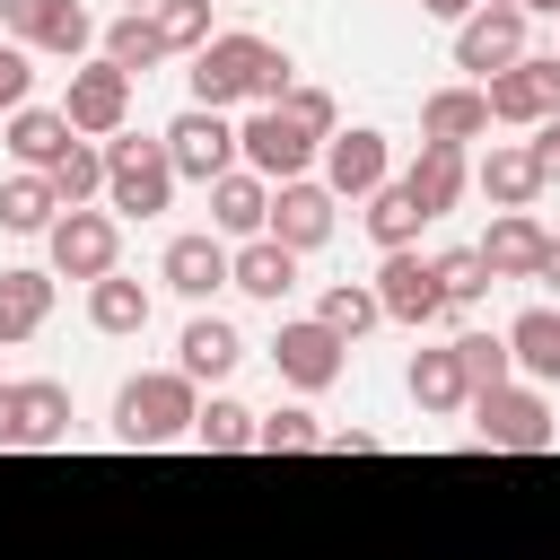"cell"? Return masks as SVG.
<instances>
[{
  "mask_svg": "<svg viewBox=\"0 0 560 560\" xmlns=\"http://www.w3.org/2000/svg\"><path fill=\"white\" fill-rule=\"evenodd\" d=\"M26 96H35V52H26V44H0V122H9Z\"/></svg>",
  "mask_w": 560,
  "mask_h": 560,
  "instance_id": "obj_41",
  "label": "cell"
},
{
  "mask_svg": "<svg viewBox=\"0 0 560 560\" xmlns=\"http://www.w3.org/2000/svg\"><path fill=\"white\" fill-rule=\"evenodd\" d=\"M429 271H438V298H446V315L490 298V262H481L472 245H446V254H429Z\"/></svg>",
  "mask_w": 560,
  "mask_h": 560,
  "instance_id": "obj_37",
  "label": "cell"
},
{
  "mask_svg": "<svg viewBox=\"0 0 560 560\" xmlns=\"http://www.w3.org/2000/svg\"><path fill=\"white\" fill-rule=\"evenodd\" d=\"M481 9H525V0H481Z\"/></svg>",
  "mask_w": 560,
  "mask_h": 560,
  "instance_id": "obj_48",
  "label": "cell"
},
{
  "mask_svg": "<svg viewBox=\"0 0 560 560\" xmlns=\"http://www.w3.org/2000/svg\"><path fill=\"white\" fill-rule=\"evenodd\" d=\"M192 105L201 114H228V105H280L289 88H298V61L271 44V35H245V26H228V35H210L201 52H192Z\"/></svg>",
  "mask_w": 560,
  "mask_h": 560,
  "instance_id": "obj_1",
  "label": "cell"
},
{
  "mask_svg": "<svg viewBox=\"0 0 560 560\" xmlns=\"http://www.w3.org/2000/svg\"><path fill=\"white\" fill-rule=\"evenodd\" d=\"M472 411V438L481 446H499V455H542L560 429H551V402L534 394V385H499V394H472L464 402Z\"/></svg>",
  "mask_w": 560,
  "mask_h": 560,
  "instance_id": "obj_7",
  "label": "cell"
},
{
  "mask_svg": "<svg viewBox=\"0 0 560 560\" xmlns=\"http://www.w3.org/2000/svg\"><path fill=\"white\" fill-rule=\"evenodd\" d=\"M44 184H52L61 210H88V201L105 192V149H96V140H70V149L44 166Z\"/></svg>",
  "mask_w": 560,
  "mask_h": 560,
  "instance_id": "obj_31",
  "label": "cell"
},
{
  "mask_svg": "<svg viewBox=\"0 0 560 560\" xmlns=\"http://www.w3.org/2000/svg\"><path fill=\"white\" fill-rule=\"evenodd\" d=\"M525 61V9H472L464 26H455V70L481 88V79H499V70H516Z\"/></svg>",
  "mask_w": 560,
  "mask_h": 560,
  "instance_id": "obj_14",
  "label": "cell"
},
{
  "mask_svg": "<svg viewBox=\"0 0 560 560\" xmlns=\"http://www.w3.org/2000/svg\"><path fill=\"white\" fill-rule=\"evenodd\" d=\"M122 262V219L114 210H61L44 228V271L52 280H105Z\"/></svg>",
  "mask_w": 560,
  "mask_h": 560,
  "instance_id": "obj_5",
  "label": "cell"
},
{
  "mask_svg": "<svg viewBox=\"0 0 560 560\" xmlns=\"http://www.w3.org/2000/svg\"><path fill=\"white\" fill-rule=\"evenodd\" d=\"M402 385H411L420 411H464V402H472V385H464V368H455V341H446V350H411V376H402Z\"/></svg>",
  "mask_w": 560,
  "mask_h": 560,
  "instance_id": "obj_30",
  "label": "cell"
},
{
  "mask_svg": "<svg viewBox=\"0 0 560 560\" xmlns=\"http://www.w3.org/2000/svg\"><path fill=\"white\" fill-rule=\"evenodd\" d=\"M44 315H52V271H0V350L35 341Z\"/></svg>",
  "mask_w": 560,
  "mask_h": 560,
  "instance_id": "obj_28",
  "label": "cell"
},
{
  "mask_svg": "<svg viewBox=\"0 0 560 560\" xmlns=\"http://www.w3.org/2000/svg\"><path fill=\"white\" fill-rule=\"evenodd\" d=\"M271 368H280V385H298V394H324V385L350 368V341H341V332H324L315 315H289V324L271 332Z\"/></svg>",
  "mask_w": 560,
  "mask_h": 560,
  "instance_id": "obj_12",
  "label": "cell"
},
{
  "mask_svg": "<svg viewBox=\"0 0 560 560\" xmlns=\"http://www.w3.org/2000/svg\"><path fill=\"white\" fill-rule=\"evenodd\" d=\"M149 9H158V0H122V18H149Z\"/></svg>",
  "mask_w": 560,
  "mask_h": 560,
  "instance_id": "obj_47",
  "label": "cell"
},
{
  "mask_svg": "<svg viewBox=\"0 0 560 560\" xmlns=\"http://www.w3.org/2000/svg\"><path fill=\"white\" fill-rule=\"evenodd\" d=\"M96 149H105V210H114V219H158V210H175L166 140H131V131H114V140H96Z\"/></svg>",
  "mask_w": 560,
  "mask_h": 560,
  "instance_id": "obj_3",
  "label": "cell"
},
{
  "mask_svg": "<svg viewBox=\"0 0 560 560\" xmlns=\"http://www.w3.org/2000/svg\"><path fill=\"white\" fill-rule=\"evenodd\" d=\"M52 219H61V201H52L44 175H9V184H0V228H9V236H44Z\"/></svg>",
  "mask_w": 560,
  "mask_h": 560,
  "instance_id": "obj_36",
  "label": "cell"
},
{
  "mask_svg": "<svg viewBox=\"0 0 560 560\" xmlns=\"http://www.w3.org/2000/svg\"><path fill=\"white\" fill-rule=\"evenodd\" d=\"M402 184H411V201H420L429 219H446V210L472 192V158H464V149H446V140H420V149H411V166H402Z\"/></svg>",
  "mask_w": 560,
  "mask_h": 560,
  "instance_id": "obj_18",
  "label": "cell"
},
{
  "mask_svg": "<svg viewBox=\"0 0 560 560\" xmlns=\"http://www.w3.org/2000/svg\"><path fill=\"white\" fill-rule=\"evenodd\" d=\"M534 280H551V289H560V236L542 245V271H534Z\"/></svg>",
  "mask_w": 560,
  "mask_h": 560,
  "instance_id": "obj_45",
  "label": "cell"
},
{
  "mask_svg": "<svg viewBox=\"0 0 560 560\" xmlns=\"http://www.w3.org/2000/svg\"><path fill=\"white\" fill-rule=\"evenodd\" d=\"M481 0H420V18H438V26H464Z\"/></svg>",
  "mask_w": 560,
  "mask_h": 560,
  "instance_id": "obj_44",
  "label": "cell"
},
{
  "mask_svg": "<svg viewBox=\"0 0 560 560\" xmlns=\"http://www.w3.org/2000/svg\"><path fill=\"white\" fill-rule=\"evenodd\" d=\"M61 122H70L79 140H114V131L131 122V79H122L114 61H79V70H70V96H61Z\"/></svg>",
  "mask_w": 560,
  "mask_h": 560,
  "instance_id": "obj_13",
  "label": "cell"
},
{
  "mask_svg": "<svg viewBox=\"0 0 560 560\" xmlns=\"http://www.w3.org/2000/svg\"><path fill=\"white\" fill-rule=\"evenodd\" d=\"M481 131H490V105H481V88H472V79H455V88H429V96H420V140L472 149Z\"/></svg>",
  "mask_w": 560,
  "mask_h": 560,
  "instance_id": "obj_21",
  "label": "cell"
},
{
  "mask_svg": "<svg viewBox=\"0 0 560 560\" xmlns=\"http://www.w3.org/2000/svg\"><path fill=\"white\" fill-rule=\"evenodd\" d=\"M70 438V385L52 376H0V455H35Z\"/></svg>",
  "mask_w": 560,
  "mask_h": 560,
  "instance_id": "obj_4",
  "label": "cell"
},
{
  "mask_svg": "<svg viewBox=\"0 0 560 560\" xmlns=\"http://www.w3.org/2000/svg\"><path fill=\"white\" fill-rule=\"evenodd\" d=\"M158 280L175 289V298H219L228 289V245L210 236V228H192V236H166V254H158Z\"/></svg>",
  "mask_w": 560,
  "mask_h": 560,
  "instance_id": "obj_17",
  "label": "cell"
},
{
  "mask_svg": "<svg viewBox=\"0 0 560 560\" xmlns=\"http://www.w3.org/2000/svg\"><path fill=\"white\" fill-rule=\"evenodd\" d=\"M542 245H551V228H542L534 210H499L472 254L490 262V280H534V271H542Z\"/></svg>",
  "mask_w": 560,
  "mask_h": 560,
  "instance_id": "obj_19",
  "label": "cell"
},
{
  "mask_svg": "<svg viewBox=\"0 0 560 560\" xmlns=\"http://www.w3.org/2000/svg\"><path fill=\"white\" fill-rule=\"evenodd\" d=\"M228 289H245V298L280 306V298L298 289V254H289V245H271V236H254V245H228Z\"/></svg>",
  "mask_w": 560,
  "mask_h": 560,
  "instance_id": "obj_24",
  "label": "cell"
},
{
  "mask_svg": "<svg viewBox=\"0 0 560 560\" xmlns=\"http://www.w3.org/2000/svg\"><path fill=\"white\" fill-rule=\"evenodd\" d=\"M0 44H26V52H96V18L79 0H0Z\"/></svg>",
  "mask_w": 560,
  "mask_h": 560,
  "instance_id": "obj_9",
  "label": "cell"
},
{
  "mask_svg": "<svg viewBox=\"0 0 560 560\" xmlns=\"http://www.w3.org/2000/svg\"><path fill=\"white\" fill-rule=\"evenodd\" d=\"M262 228H271V184H262V175H245V166H236V175H219V184H210V236H219V245H228V236H236V245H254Z\"/></svg>",
  "mask_w": 560,
  "mask_h": 560,
  "instance_id": "obj_20",
  "label": "cell"
},
{
  "mask_svg": "<svg viewBox=\"0 0 560 560\" xmlns=\"http://www.w3.org/2000/svg\"><path fill=\"white\" fill-rule=\"evenodd\" d=\"M332 201H368L376 184H394V140L385 131H368V122H350V131H332L324 140V175H315Z\"/></svg>",
  "mask_w": 560,
  "mask_h": 560,
  "instance_id": "obj_11",
  "label": "cell"
},
{
  "mask_svg": "<svg viewBox=\"0 0 560 560\" xmlns=\"http://www.w3.org/2000/svg\"><path fill=\"white\" fill-rule=\"evenodd\" d=\"M525 18H560V0H525Z\"/></svg>",
  "mask_w": 560,
  "mask_h": 560,
  "instance_id": "obj_46",
  "label": "cell"
},
{
  "mask_svg": "<svg viewBox=\"0 0 560 560\" xmlns=\"http://www.w3.org/2000/svg\"><path fill=\"white\" fill-rule=\"evenodd\" d=\"M508 368L534 385H560V306H525L508 324Z\"/></svg>",
  "mask_w": 560,
  "mask_h": 560,
  "instance_id": "obj_26",
  "label": "cell"
},
{
  "mask_svg": "<svg viewBox=\"0 0 560 560\" xmlns=\"http://www.w3.org/2000/svg\"><path fill=\"white\" fill-rule=\"evenodd\" d=\"M280 114H289V122H298L306 140H332V131H341V105H332L324 88H306V79H298V88L280 96Z\"/></svg>",
  "mask_w": 560,
  "mask_h": 560,
  "instance_id": "obj_40",
  "label": "cell"
},
{
  "mask_svg": "<svg viewBox=\"0 0 560 560\" xmlns=\"http://www.w3.org/2000/svg\"><path fill=\"white\" fill-rule=\"evenodd\" d=\"M236 359H245V332H236L228 315H192V324H184V341H175V368H184L192 385H219Z\"/></svg>",
  "mask_w": 560,
  "mask_h": 560,
  "instance_id": "obj_25",
  "label": "cell"
},
{
  "mask_svg": "<svg viewBox=\"0 0 560 560\" xmlns=\"http://www.w3.org/2000/svg\"><path fill=\"white\" fill-rule=\"evenodd\" d=\"M158 140H166V166H175V184H201V192H210L219 175H236V122H228V114H201V105H184V114H175Z\"/></svg>",
  "mask_w": 560,
  "mask_h": 560,
  "instance_id": "obj_8",
  "label": "cell"
},
{
  "mask_svg": "<svg viewBox=\"0 0 560 560\" xmlns=\"http://www.w3.org/2000/svg\"><path fill=\"white\" fill-rule=\"evenodd\" d=\"M88 324H96L105 341H140V332H149V289L122 280V271L88 280Z\"/></svg>",
  "mask_w": 560,
  "mask_h": 560,
  "instance_id": "obj_27",
  "label": "cell"
},
{
  "mask_svg": "<svg viewBox=\"0 0 560 560\" xmlns=\"http://www.w3.org/2000/svg\"><path fill=\"white\" fill-rule=\"evenodd\" d=\"M96 61H114L122 79H140V70H158V61H166V44H158V26H149V18H114V26L96 35Z\"/></svg>",
  "mask_w": 560,
  "mask_h": 560,
  "instance_id": "obj_34",
  "label": "cell"
},
{
  "mask_svg": "<svg viewBox=\"0 0 560 560\" xmlns=\"http://www.w3.org/2000/svg\"><path fill=\"white\" fill-rule=\"evenodd\" d=\"M70 140H79V131L61 122V105H18V114L0 122V149L18 158V175H44V166H52Z\"/></svg>",
  "mask_w": 560,
  "mask_h": 560,
  "instance_id": "obj_22",
  "label": "cell"
},
{
  "mask_svg": "<svg viewBox=\"0 0 560 560\" xmlns=\"http://www.w3.org/2000/svg\"><path fill=\"white\" fill-rule=\"evenodd\" d=\"M525 149H534V175H542V192H551V184H560V122H534Z\"/></svg>",
  "mask_w": 560,
  "mask_h": 560,
  "instance_id": "obj_42",
  "label": "cell"
},
{
  "mask_svg": "<svg viewBox=\"0 0 560 560\" xmlns=\"http://www.w3.org/2000/svg\"><path fill=\"white\" fill-rule=\"evenodd\" d=\"M315 158H324V140H306L280 105H254V114L236 122V166H245V175H262V184H298Z\"/></svg>",
  "mask_w": 560,
  "mask_h": 560,
  "instance_id": "obj_6",
  "label": "cell"
},
{
  "mask_svg": "<svg viewBox=\"0 0 560 560\" xmlns=\"http://www.w3.org/2000/svg\"><path fill=\"white\" fill-rule=\"evenodd\" d=\"M192 411H201V385L184 368H149V376H122L114 438L122 446H175V438H192Z\"/></svg>",
  "mask_w": 560,
  "mask_h": 560,
  "instance_id": "obj_2",
  "label": "cell"
},
{
  "mask_svg": "<svg viewBox=\"0 0 560 560\" xmlns=\"http://www.w3.org/2000/svg\"><path fill=\"white\" fill-rule=\"evenodd\" d=\"M192 446H201V455H245V446H254V411H245L236 394H210V402L192 411Z\"/></svg>",
  "mask_w": 560,
  "mask_h": 560,
  "instance_id": "obj_33",
  "label": "cell"
},
{
  "mask_svg": "<svg viewBox=\"0 0 560 560\" xmlns=\"http://www.w3.org/2000/svg\"><path fill=\"white\" fill-rule=\"evenodd\" d=\"M149 26H158V44H166V52H201V44L219 35V26H210V0H158V9H149Z\"/></svg>",
  "mask_w": 560,
  "mask_h": 560,
  "instance_id": "obj_39",
  "label": "cell"
},
{
  "mask_svg": "<svg viewBox=\"0 0 560 560\" xmlns=\"http://www.w3.org/2000/svg\"><path fill=\"white\" fill-rule=\"evenodd\" d=\"M324 455H376V429H324Z\"/></svg>",
  "mask_w": 560,
  "mask_h": 560,
  "instance_id": "obj_43",
  "label": "cell"
},
{
  "mask_svg": "<svg viewBox=\"0 0 560 560\" xmlns=\"http://www.w3.org/2000/svg\"><path fill=\"white\" fill-rule=\"evenodd\" d=\"M368 289H376V306H385V324H411V332H420V324H438V315H446V298H438V271H429V254H420V245H402V254H385Z\"/></svg>",
  "mask_w": 560,
  "mask_h": 560,
  "instance_id": "obj_16",
  "label": "cell"
},
{
  "mask_svg": "<svg viewBox=\"0 0 560 560\" xmlns=\"http://www.w3.org/2000/svg\"><path fill=\"white\" fill-rule=\"evenodd\" d=\"M481 105H490V122H516V131L560 122V52H525L516 70L481 79Z\"/></svg>",
  "mask_w": 560,
  "mask_h": 560,
  "instance_id": "obj_10",
  "label": "cell"
},
{
  "mask_svg": "<svg viewBox=\"0 0 560 560\" xmlns=\"http://www.w3.org/2000/svg\"><path fill=\"white\" fill-rule=\"evenodd\" d=\"M455 368H464V385H472V394L516 385V368H508V332H455Z\"/></svg>",
  "mask_w": 560,
  "mask_h": 560,
  "instance_id": "obj_38",
  "label": "cell"
},
{
  "mask_svg": "<svg viewBox=\"0 0 560 560\" xmlns=\"http://www.w3.org/2000/svg\"><path fill=\"white\" fill-rule=\"evenodd\" d=\"M324 446V420L306 411V402H289V411H254V455H315Z\"/></svg>",
  "mask_w": 560,
  "mask_h": 560,
  "instance_id": "obj_35",
  "label": "cell"
},
{
  "mask_svg": "<svg viewBox=\"0 0 560 560\" xmlns=\"http://www.w3.org/2000/svg\"><path fill=\"white\" fill-rule=\"evenodd\" d=\"M315 324H324V332H341V341H359V332H376V324H385V306H376V289H368V280H332V289L315 298Z\"/></svg>",
  "mask_w": 560,
  "mask_h": 560,
  "instance_id": "obj_32",
  "label": "cell"
},
{
  "mask_svg": "<svg viewBox=\"0 0 560 560\" xmlns=\"http://www.w3.org/2000/svg\"><path fill=\"white\" fill-rule=\"evenodd\" d=\"M332 219H341V201H332L315 175H298V184H271V228H262V236L306 262L315 245H332Z\"/></svg>",
  "mask_w": 560,
  "mask_h": 560,
  "instance_id": "obj_15",
  "label": "cell"
},
{
  "mask_svg": "<svg viewBox=\"0 0 560 560\" xmlns=\"http://www.w3.org/2000/svg\"><path fill=\"white\" fill-rule=\"evenodd\" d=\"M420 228H429V210L411 201V184H402V175L368 192V236H376V254H402V245H411Z\"/></svg>",
  "mask_w": 560,
  "mask_h": 560,
  "instance_id": "obj_29",
  "label": "cell"
},
{
  "mask_svg": "<svg viewBox=\"0 0 560 560\" xmlns=\"http://www.w3.org/2000/svg\"><path fill=\"white\" fill-rule=\"evenodd\" d=\"M472 184H481L490 210H534L542 201V175H534V149L525 140H490V158L472 166Z\"/></svg>",
  "mask_w": 560,
  "mask_h": 560,
  "instance_id": "obj_23",
  "label": "cell"
}]
</instances>
